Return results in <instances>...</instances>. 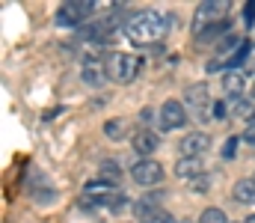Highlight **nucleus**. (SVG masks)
<instances>
[{
	"label": "nucleus",
	"instance_id": "f257e3e1",
	"mask_svg": "<svg viewBox=\"0 0 255 223\" xmlns=\"http://www.w3.org/2000/svg\"><path fill=\"white\" fill-rule=\"evenodd\" d=\"M166 24H169L166 15H160L154 9H142V12L130 15L125 21V36L133 45H157L169 30Z\"/></svg>",
	"mask_w": 255,
	"mask_h": 223
},
{
	"label": "nucleus",
	"instance_id": "f03ea898",
	"mask_svg": "<svg viewBox=\"0 0 255 223\" xmlns=\"http://www.w3.org/2000/svg\"><path fill=\"white\" fill-rule=\"evenodd\" d=\"M107 77H113L116 83H130L136 74H139V69H142V60L136 57V54H110V60H107Z\"/></svg>",
	"mask_w": 255,
	"mask_h": 223
},
{
	"label": "nucleus",
	"instance_id": "7ed1b4c3",
	"mask_svg": "<svg viewBox=\"0 0 255 223\" xmlns=\"http://www.w3.org/2000/svg\"><path fill=\"white\" fill-rule=\"evenodd\" d=\"M95 3L92 0H71V3H63L60 12H57V27H80L89 15H92Z\"/></svg>",
	"mask_w": 255,
	"mask_h": 223
},
{
	"label": "nucleus",
	"instance_id": "20e7f679",
	"mask_svg": "<svg viewBox=\"0 0 255 223\" xmlns=\"http://www.w3.org/2000/svg\"><path fill=\"white\" fill-rule=\"evenodd\" d=\"M187 122H190V119H187V104H181V101H175V98L163 101L160 119H157L160 131H175V128H184Z\"/></svg>",
	"mask_w": 255,
	"mask_h": 223
},
{
	"label": "nucleus",
	"instance_id": "39448f33",
	"mask_svg": "<svg viewBox=\"0 0 255 223\" xmlns=\"http://www.w3.org/2000/svg\"><path fill=\"white\" fill-rule=\"evenodd\" d=\"M130 179L142 188H151V185H160L163 182V167L154 161V158H139L133 167H130Z\"/></svg>",
	"mask_w": 255,
	"mask_h": 223
},
{
	"label": "nucleus",
	"instance_id": "423d86ee",
	"mask_svg": "<svg viewBox=\"0 0 255 223\" xmlns=\"http://www.w3.org/2000/svg\"><path fill=\"white\" fill-rule=\"evenodd\" d=\"M211 146V137L205 134V131H190V134H184V140L178 143L181 149V158H202L205 152Z\"/></svg>",
	"mask_w": 255,
	"mask_h": 223
},
{
	"label": "nucleus",
	"instance_id": "0eeeda50",
	"mask_svg": "<svg viewBox=\"0 0 255 223\" xmlns=\"http://www.w3.org/2000/svg\"><path fill=\"white\" fill-rule=\"evenodd\" d=\"M208 86L205 83H193V86H187L184 89V104L187 107H193V113H196V119H202L205 116V107H208Z\"/></svg>",
	"mask_w": 255,
	"mask_h": 223
},
{
	"label": "nucleus",
	"instance_id": "6e6552de",
	"mask_svg": "<svg viewBox=\"0 0 255 223\" xmlns=\"http://www.w3.org/2000/svg\"><path fill=\"white\" fill-rule=\"evenodd\" d=\"M133 212H136V218L139 223H175L172 221V215L166 212V209H160V206H151V203H136L133 206Z\"/></svg>",
	"mask_w": 255,
	"mask_h": 223
},
{
	"label": "nucleus",
	"instance_id": "1a4fd4ad",
	"mask_svg": "<svg viewBox=\"0 0 255 223\" xmlns=\"http://www.w3.org/2000/svg\"><path fill=\"white\" fill-rule=\"evenodd\" d=\"M130 146L136 155H142V158H148V155H154V149L160 146V137L151 131V128H139L136 134H133V140H130Z\"/></svg>",
	"mask_w": 255,
	"mask_h": 223
},
{
	"label": "nucleus",
	"instance_id": "9d476101",
	"mask_svg": "<svg viewBox=\"0 0 255 223\" xmlns=\"http://www.w3.org/2000/svg\"><path fill=\"white\" fill-rule=\"evenodd\" d=\"M229 12V3L226 0H208V3H202L199 9H196V33H202V24L205 21H211V18H217V15H226Z\"/></svg>",
	"mask_w": 255,
	"mask_h": 223
},
{
	"label": "nucleus",
	"instance_id": "9b49d317",
	"mask_svg": "<svg viewBox=\"0 0 255 223\" xmlns=\"http://www.w3.org/2000/svg\"><path fill=\"white\" fill-rule=\"evenodd\" d=\"M232 197H235V203H241V206L255 203V179H238L235 188H232Z\"/></svg>",
	"mask_w": 255,
	"mask_h": 223
},
{
	"label": "nucleus",
	"instance_id": "f8f14e48",
	"mask_svg": "<svg viewBox=\"0 0 255 223\" xmlns=\"http://www.w3.org/2000/svg\"><path fill=\"white\" fill-rule=\"evenodd\" d=\"M244 83H247V77H244V72H238V69H229L226 77H223V89L232 95V101H238V98H241Z\"/></svg>",
	"mask_w": 255,
	"mask_h": 223
},
{
	"label": "nucleus",
	"instance_id": "ddd939ff",
	"mask_svg": "<svg viewBox=\"0 0 255 223\" xmlns=\"http://www.w3.org/2000/svg\"><path fill=\"white\" fill-rule=\"evenodd\" d=\"M199 173H202V158H178V164H175L178 179H196Z\"/></svg>",
	"mask_w": 255,
	"mask_h": 223
},
{
	"label": "nucleus",
	"instance_id": "4468645a",
	"mask_svg": "<svg viewBox=\"0 0 255 223\" xmlns=\"http://www.w3.org/2000/svg\"><path fill=\"white\" fill-rule=\"evenodd\" d=\"M104 72H107V69H101L95 60H89V63H83V72H80V77H83L89 86H101V83H104Z\"/></svg>",
	"mask_w": 255,
	"mask_h": 223
},
{
	"label": "nucleus",
	"instance_id": "2eb2a0df",
	"mask_svg": "<svg viewBox=\"0 0 255 223\" xmlns=\"http://www.w3.org/2000/svg\"><path fill=\"white\" fill-rule=\"evenodd\" d=\"M125 128H128L125 119H110V122H104V134H107L110 140H119V137H125Z\"/></svg>",
	"mask_w": 255,
	"mask_h": 223
},
{
	"label": "nucleus",
	"instance_id": "dca6fc26",
	"mask_svg": "<svg viewBox=\"0 0 255 223\" xmlns=\"http://www.w3.org/2000/svg\"><path fill=\"white\" fill-rule=\"evenodd\" d=\"M199 223H229V221H226V212H223V209L211 206V209H205V212L199 215Z\"/></svg>",
	"mask_w": 255,
	"mask_h": 223
},
{
	"label": "nucleus",
	"instance_id": "f3484780",
	"mask_svg": "<svg viewBox=\"0 0 255 223\" xmlns=\"http://www.w3.org/2000/svg\"><path fill=\"white\" fill-rule=\"evenodd\" d=\"M229 21H217V24H211L208 30H202L199 36H202V42H208V39H214V36H220V33H229Z\"/></svg>",
	"mask_w": 255,
	"mask_h": 223
},
{
	"label": "nucleus",
	"instance_id": "a211bd4d",
	"mask_svg": "<svg viewBox=\"0 0 255 223\" xmlns=\"http://www.w3.org/2000/svg\"><path fill=\"white\" fill-rule=\"evenodd\" d=\"M235 113H238L241 119H253V116H255V101L238 98V107H235Z\"/></svg>",
	"mask_w": 255,
	"mask_h": 223
},
{
	"label": "nucleus",
	"instance_id": "6ab92c4d",
	"mask_svg": "<svg viewBox=\"0 0 255 223\" xmlns=\"http://www.w3.org/2000/svg\"><path fill=\"white\" fill-rule=\"evenodd\" d=\"M101 176H104V182H107V176H110V182L116 185L119 176H122V173H119V164H116V161H104V164H101Z\"/></svg>",
	"mask_w": 255,
	"mask_h": 223
},
{
	"label": "nucleus",
	"instance_id": "aec40b11",
	"mask_svg": "<svg viewBox=\"0 0 255 223\" xmlns=\"http://www.w3.org/2000/svg\"><path fill=\"white\" fill-rule=\"evenodd\" d=\"M247 54H250V42H247V39H244V45H241V48H238V54H235V57H232V60H229V63H226V66H232V69H235V66H241V63H244V60H247Z\"/></svg>",
	"mask_w": 255,
	"mask_h": 223
},
{
	"label": "nucleus",
	"instance_id": "412c9836",
	"mask_svg": "<svg viewBox=\"0 0 255 223\" xmlns=\"http://www.w3.org/2000/svg\"><path fill=\"white\" fill-rule=\"evenodd\" d=\"M238 143H241V137H229V143L223 146V158H235V152H238Z\"/></svg>",
	"mask_w": 255,
	"mask_h": 223
},
{
	"label": "nucleus",
	"instance_id": "4be33fe9",
	"mask_svg": "<svg viewBox=\"0 0 255 223\" xmlns=\"http://www.w3.org/2000/svg\"><path fill=\"white\" fill-rule=\"evenodd\" d=\"M214 116H217V119H226V116H229V104H226V101H217V104H214Z\"/></svg>",
	"mask_w": 255,
	"mask_h": 223
},
{
	"label": "nucleus",
	"instance_id": "5701e85b",
	"mask_svg": "<svg viewBox=\"0 0 255 223\" xmlns=\"http://www.w3.org/2000/svg\"><path fill=\"white\" fill-rule=\"evenodd\" d=\"M244 18H247V24H253L255 21V0H250V3L244 6Z\"/></svg>",
	"mask_w": 255,
	"mask_h": 223
},
{
	"label": "nucleus",
	"instance_id": "b1692460",
	"mask_svg": "<svg viewBox=\"0 0 255 223\" xmlns=\"http://www.w3.org/2000/svg\"><path fill=\"white\" fill-rule=\"evenodd\" d=\"M244 140H247L250 146H255V122L250 125V128H247V131H244Z\"/></svg>",
	"mask_w": 255,
	"mask_h": 223
},
{
	"label": "nucleus",
	"instance_id": "393cba45",
	"mask_svg": "<svg viewBox=\"0 0 255 223\" xmlns=\"http://www.w3.org/2000/svg\"><path fill=\"white\" fill-rule=\"evenodd\" d=\"M247 223H255V215H250V218H247Z\"/></svg>",
	"mask_w": 255,
	"mask_h": 223
},
{
	"label": "nucleus",
	"instance_id": "a878e982",
	"mask_svg": "<svg viewBox=\"0 0 255 223\" xmlns=\"http://www.w3.org/2000/svg\"><path fill=\"white\" fill-rule=\"evenodd\" d=\"M253 98H255V86H253Z\"/></svg>",
	"mask_w": 255,
	"mask_h": 223
},
{
	"label": "nucleus",
	"instance_id": "bb28decb",
	"mask_svg": "<svg viewBox=\"0 0 255 223\" xmlns=\"http://www.w3.org/2000/svg\"><path fill=\"white\" fill-rule=\"evenodd\" d=\"M181 223H190V221H181Z\"/></svg>",
	"mask_w": 255,
	"mask_h": 223
}]
</instances>
